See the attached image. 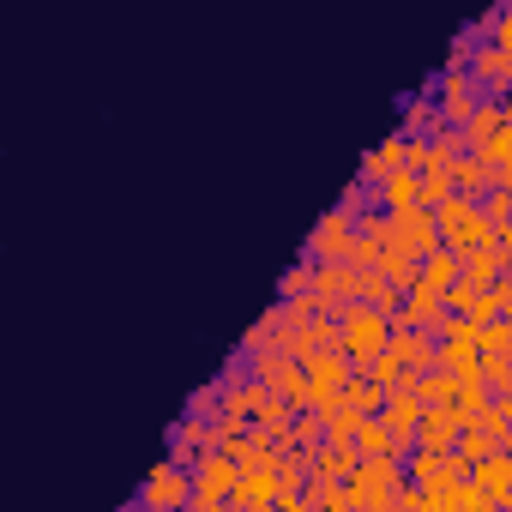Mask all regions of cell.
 Wrapping results in <instances>:
<instances>
[{
    "instance_id": "cell-4",
    "label": "cell",
    "mask_w": 512,
    "mask_h": 512,
    "mask_svg": "<svg viewBox=\"0 0 512 512\" xmlns=\"http://www.w3.org/2000/svg\"><path fill=\"white\" fill-rule=\"evenodd\" d=\"M476 488H482L488 500H512V458H482Z\"/></svg>"
},
{
    "instance_id": "cell-7",
    "label": "cell",
    "mask_w": 512,
    "mask_h": 512,
    "mask_svg": "<svg viewBox=\"0 0 512 512\" xmlns=\"http://www.w3.org/2000/svg\"><path fill=\"white\" fill-rule=\"evenodd\" d=\"M452 428H458V416H452V410H428V416H422V446H428V452H434V446H446V440H452Z\"/></svg>"
},
{
    "instance_id": "cell-8",
    "label": "cell",
    "mask_w": 512,
    "mask_h": 512,
    "mask_svg": "<svg viewBox=\"0 0 512 512\" xmlns=\"http://www.w3.org/2000/svg\"><path fill=\"white\" fill-rule=\"evenodd\" d=\"M392 440H398V434H392L386 422H368V428H362V452H392Z\"/></svg>"
},
{
    "instance_id": "cell-9",
    "label": "cell",
    "mask_w": 512,
    "mask_h": 512,
    "mask_svg": "<svg viewBox=\"0 0 512 512\" xmlns=\"http://www.w3.org/2000/svg\"><path fill=\"white\" fill-rule=\"evenodd\" d=\"M506 253H512V223H506Z\"/></svg>"
},
{
    "instance_id": "cell-5",
    "label": "cell",
    "mask_w": 512,
    "mask_h": 512,
    "mask_svg": "<svg viewBox=\"0 0 512 512\" xmlns=\"http://www.w3.org/2000/svg\"><path fill=\"white\" fill-rule=\"evenodd\" d=\"M332 253H338V260L350 253V223L344 217H326L320 235H314V260H332Z\"/></svg>"
},
{
    "instance_id": "cell-3",
    "label": "cell",
    "mask_w": 512,
    "mask_h": 512,
    "mask_svg": "<svg viewBox=\"0 0 512 512\" xmlns=\"http://www.w3.org/2000/svg\"><path fill=\"white\" fill-rule=\"evenodd\" d=\"M187 500H193V482H187L175 464H157V476H151V488H145V506L175 512V506H187Z\"/></svg>"
},
{
    "instance_id": "cell-6",
    "label": "cell",
    "mask_w": 512,
    "mask_h": 512,
    "mask_svg": "<svg viewBox=\"0 0 512 512\" xmlns=\"http://www.w3.org/2000/svg\"><path fill=\"white\" fill-rule=\"evenodd\" d=\"M422 290H434V296H446L452 284H458V260L452 253H428V266H422V278H416Z\"/></svg>"
},
{
    "instance_id": "cell-1",
    "label": "cell",
    "mask_w": 512,
    "mask_h": 512,
    "mask_svg": "<svg viewBox=\"0 0 512 512\" xmlns=\"http://www.w3.org/2000/svg\"><path fill=\"white\" fill-rule=\"evenodd\" d=\"M338 338H344V350H350V356H362V362H380V356L392 350V326H386V314H380V308H344Z\"/></svg>"
},
{
    "instance_id": "cell-2",
    "label": "cell",
    "mask_w": 512,
    "mask_h": 512,
    "mask_svg": "<svg viewBox=\"0 0 512 512\" xmlns=\"http://www.w3.org/2000/svg\"><path fill=\"white\" fill-rule=\"evenodd\" d=\"M434 217H440V241H452V247H482V241H488V217H482L470 199H458V193H452Z\"/></svg>"
}]
</instances>
